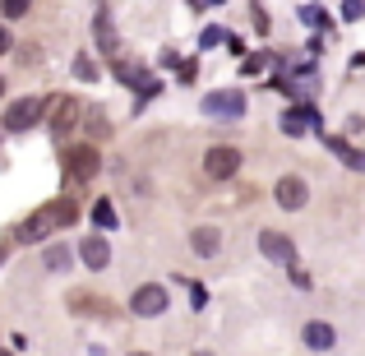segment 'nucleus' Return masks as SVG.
I'll use <instances>...</instances> for the list:
<instances>
[{
    "mask_svg": "<svg viewBox=\"0 0 365 356\" xmlns=\"http://www.w3.org/2000/svg\"><path fill=\"white\" fill-rule=\"evenodd\" d=\"M74 218H79V208H74V199H56V204H46V208H37L33 218L24 223V240H42L46 232H56V227H70Z\"/></svg>",
    "mask_w": 365,
    "mask_h": 356,
    "instance_id": "f257e3e1",
    "label": "nucleus"
},
{
    "mask_svg": "<svg viewBox=\"0 0 365 356\" xmlns=\"http://www.w3.org/2000/svg\"><path fill=\"white\" fill-rule=\"evenodd\" d=\"M204 116H213V121H241L245 116V93L241 88L208 93V98H204Z\"/></svg>",
    "mask_w": 365,
    "mask_h": 356,
    "instance_id": "f03ea898",
    "label": "nucleus"
},
{
    "mask_svg": "<svg viewBox=\"0 0 365 356\" xmlns=\"http://www.w3.org/2000/svg\"><path fill=\"white\" fill-rule=\"evenodd\" d=\"M204 171H208L213 180H232L236 171H241V153H236L232 143H217V148L204 153Z\"/></svg>",
    "mask_w": 365,
    "mask_h": 356,
    "instance_id": "7ed1b4c3",
    "label": "nucleus"
},
{
    "mask_svg": "<svg viewBox=\"0 0 365 356\" xmlns=\"http://www.w3.org/2000/svg\"><path fill=\"white\" fill-rule=\"evenodd\" d=\"M98 167H102V158H98L93 143H79V148L65 153V171H70L74 180H93V176H98Z\"/></svg>",
    "mask_w": 365,
    "mask_h": 356,
    "instance_id": "20e7f679",
    "label": "nucleus"
},
{
    "mask_svg": "<svg viewBox=\"0 0 365 356\" xmlns=\"http://www.w3.org/2000/svg\"><path fill=\"white\" fill-rule=\"evenodd\" d=\"M130 310H134V315H143V320L162 315V310H167V287H158V283H143L139 292L130 296Z\"/></svg>",
    "mask_w": 365,
    "mask_h": 356,
    "instance_id": "39448f33",
    "label": "nucleus"
},
{
    "mask_svg": "<svg viewBox=\"0 0 365 356\" xmlns=\"http://www.w3.org/2000/svg\"><path fill=\"white\" fill-rule=\"evenodd\" d=\"M42 111H46L42 98H19V102H9L5 130H28V125H37V116H42Z\"/></svg>",
    "mask_w": 365,
    "mask_h": 356,
    "instance_id": "423d86ee",
    "label": "nucleus"
},
{
    "mask_svg": "<svg viewBox=\"0 0 365 356\" xmlns=\"http://www.w3.org/2000/svg\"><path fill=\"white\" fill-rule=\"evenodd\" d=\"M273 199L282 208H305V199H310V185H305L301 176H282L277 180V190H273Z\"/></svg>",
    "mask_w": 365,
    "mask_h": 356,
    "instance_id": "0eeeda50",
    "label": "nucleus"
},
{
    "mask_svg": "<svg viewBox=\"0 0 365 356\" xmlns=\"http://www.w3.org/2000/svg\"><path fill=\"white\" fill-rule=\"evenodd\" d=\"M46 111H51V130H56V134H70V130H74V121H79V102H74V98H56V102H46Z\"/></svg>",
    "mask_w": 365,
    "mask_h": 356,
    "instance_id": "6e6552de",
    "label": "nucleus"
},
{
    "mask_svg": "<svg viewBox=\"0 0 365 356\" xmlns=\"http://www.w3.org/2000/svg\"><path fill=\"white\" fill-rule=\"evenodd\" d=\"M259 250H264L273 264H292V259H296V245L282 232H259Z\"/></svg>",
    "mask_w": 365,
    "mask_h": 356,
    "instance_id": "1a4fd4ad",
    "label": "nucleus"
},
{
    "mask_svg": "<svg viewBox=\"0 0 365 356\" xmlns=\"http://www.w3.org/2000/svg\"><path fill=\"white\" fill-rule=\"evenodd\" d=\"M79 259H83L88 268H107V264H111V245H107L102 236H83V245H79Z\"/></svg>",
    "mask_w": 365,
    "mask_h": 356,
    "instance_id": "9d476101",
    "label": "nucleus"
},
{
    "mask_svg": "<svg viewBox=\"0 0 365 356\" xmlns=\"http://www.w3.org/2000/svg\"><path fill=\"white\" fill-rule=\"evenodd\" d=\"M324 148H333L342 158V167H351V171H365V153L361 148H351L347 139H338V134H324Z\"/></svg>",
    "mask_w": 365,
    "mask_h": 356,
    "instance_id": "9b49d317",
    "label": "nucleus"
},
{
    "mask_svg": "<svg viewBox=\"0 0 365 356\" xmlns=\"http://www.w3.org/2000/svg\"><path fill=\"white\" fill-rule=\"evenodd\" d=\"M305 130H319V116H314L310 107H296V111H287V116H282V134H292V139H296V134H305Z\"/></svg>",
    "mask_w": 365,
    "mask_h": 356,
    "instance_id": "f8f14e48",
    "label": "nucleus"
},
{
    "mask_svg": "<svg viewBox=\"0 0 365 356\" xmlns=\"http://www.w3.org/2000/svg\"><path fill=\"white\" fill-rule=\"evenodd\" d=\"M301 338H305V347H314V352H329L333 342H338V333H333L329 324H319V320H314V324H305V333H301Z\"/></svg>",
    "mask_w": 365,
    "mask_h": 356,
    "instance_id": "ddd939ff",
    "label": "nucleus"
},
{
    "mask_svg": "<svg viewBox=\"0 0 365 356\" xmlns=\"http://www.w3.org/2000/svg\"><path fill=\"white\" fill-rule=\"evenodd\" d=\"M190 245H195V255H217V245H222V236L213 232V227H195V232H190Z\"/></svg>",
    "mask_w": 365,
    "mask_h": 356,
    "instance_id": "4468645a",
    "label": "nucleus"
},
{
    "mask_svg": "<svg viewBox=\"0 0 365 356\" xmlns=\"http://www.w3.org/2000/svg\"><path fill=\"white\" fill-rule=\"evenodd\" d=\"M93 33H98L102 51H107V56H116V28H111V14H107V9H102V14L93 19Z\"/></svg>",
    "mask_w": 365,
    "mask_h": 356,
    "instance_id": "2eb2a0df",
    "label": "nucleus"
},
{
    "mask_svg": "<svg viewBox=\"0 0 365 356\" xmlns=\"http://www.w3.org/2000/svg\"><path fill=\"white\" fill-rule=\"evenodd\" d=\"M93 223H98L102 232L116 227V208H111V199H98V204H93Z\"/></svg>",
    "mask_w": 365,
    "mask_h": 356,
    "instance_id": "dca6fc26",
    "label": "nucleus"
},
{
    "mask_svg": "<svg viewBox=\"0 0 365 356\" xmlns=\"http://www.w3.org/2000/svg\"><path fill=\"white\" fill-rule=\"evenodd\" d=\"M46 268H56V273H61V268H70V250H65V245H46Z\"/></svg>",
    "mask_w": 365,
    "mask_h": 356,
    "instance_id": "f3484780",
    "label": "nucleus"
},
{
    "mask_svg": "<svg viewBox=\"0 0 365 356\" xmlns=\"http://www.w3.org/2000/svg\"><path fill=\"white\" fill-rule=\"evenodd\" d=\"M28 9H33V0H0V14L5 19H24Z\"/></svg>",
    "mask_w": 365,
    "mask_h": 356,
    "instance_id": "a211bd4d",
    "label": "nucleus"
},
{
    "mask_svg": "<svg viewBox=\"0 0 365 356\" xmlns=\"http://www.w3.org/2000/svg\"><path fill=\"white\" fill-rule=\"evenodd\" d=\"M74 74H79L83 83H93V79H98V65H93L88 56H74Z\"/></svg>",
    "mask_w": 365,
    "mask_h": 356,
    "instance_id": "6ab92c4d",
    "label": "nucleus"
},
{
    "mask_svg": "<svg viewBox=\"0 0 365 356\" xmlns=\"http://www.w3.org/2000/svg\"><path fill=\"white\" fill-rule=\"evenodd\" d=\"M342 19H347V24L365 19V0H342Z\"/></svg>",
    "mask_w": 365,
    "mask_h": 356,
    "instance_id": "aec40b11",
    "label": "nucleus"
},
{
    "mask_svg": "<svg viewBox=\"0 0 365 356\" xmlns=\"http://www.w3.org/2000/svg\"><path fill=\"white\" fill-rule=\"evenodd\" d=\"M301 19L310 28H329V19H324V9H314V5H301Z\"/></svg>",
    "mask_w": 365,
    "mask_h": 356,
    "instance_id": "412c9836",
    "label": "nucleus"
},
{
    "mask_svg": "<svg viewBox=\"0 0 365 356\" xmlns=\"http://www.w3.org/2000/svg\"><path fill=\"white\" fill-rule=\"evenodd\" d=\"M264 65H268V56H264V51H259V56H250V61H245V74H259Z\"/></svg>",
    "mask_w": 365,
    "mask_h": 356,
    "instance_id": "4be33fe9",
    "label": "nucleus"
},
{
    "mask_svg": "<svg viewBox=\"0 0 365 356\" xmlns=\"http://www.w3.org/2000/svg\"><path fill=\"white\" fill-rule=\"evenodd\" d=\"M222 37H227L222 28H204V46H217V42H222Z\"/></svg>",
    "mask_w": 365,
    "mask_h": 356,
    "instance_id": "5701e85b",
    "label": "nucleus"
},
{
    "mask_svg": "<svg viewBox=\"0 0 365 356\" xmlns=\"http://www.w3.org/2000/svg\"><path fill=\"white\" fill-rule=\"evenodd\" d=\"M9 46H14V37H9V28H0V56H5Z\"/></svg>",
    "mask_w": 365,
    "mask_h": 356,
    "instance_id": "b1692460",
    "label": "nucleus"
},
{
    "mask_svg": "<svg viewBox=\"0 0 365 356\" xmlns=\"http://www.w3.org/2000/svg\"><path fill=\"white\" fill-rule=\"evenodd\" d=\"M0 264H5V250H0Z\"/></svg>",
    "mask_w": 365,
    "mask_h": 356,
    "instance_id": "393cba45",
    "label": "nucleus"
},
{
    "mask_svg": "<svg viewBox=\"0 0 365 356\" xmlns=\"http://www.w3.org/2000/svg\"><path fill=\"white\" fill-rule=\"evenodd\" d=\"M0 93H5V79H0Z\"/></svg>",
    "mask_w": 365,
    "mask_h": 356,
    "instance_id": "a878e982",
    "label": "nucleus"
},
{
    "mask_svg": "<svg viewBox=\"0 0 365 356\" xmlns=\"http://www.w3.org/2000/svg\"><path fill=\"white\" fill-rule=\"evenodd\" d=\"M134 356H148V352H134Z\"/></svg>",
    "mask_w": 365,
    "mask_h": 356,
    "instance_id": "bb28decb",
    "label": "nucleus"
},
{
    "mask_svg": "<svg viewBox=\"0 0 365 356\" xmlns=\"http://www.w3.org/2000/svg\"><path fill=\"white\" fill-rule=\"evenodd\" d=\"M0 356H9V352H0Z\"/></svg>",
    "mask_w": 365,
    "mask_h": 356,
    "instance_id": "cd10ccee",
    "label": "nucleus"
}]
</instances>
